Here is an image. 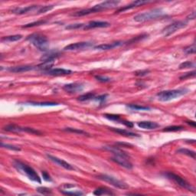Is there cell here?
Returning a JSON list of instances; mask_svg holds the SVG:
<instances>
[{"label": "cell", "mask_w": 196, "mask_h": 196, "mask_svg": "<svg viewBox=\"0 0 196 196\" xmlns=\"http://www.w3.org/2000/svg\"><path fill=\"white\" fill-rule=\"evenodd\" d=\"M42 176H43V179H44L45 181H48V182L52 181V178H51V176L48 175L47 172H45V171L42 172Z\"/></svg>", "instance_id": "7bdbcfd3"}, {"label": "cell", "mask_w": 196, "mask_h": 196, "mask_svg": "<svg viewBox=\"0 0 196 196\" xmlns=\"http://www.w3.org/2000/svg\"><path fill=\"white\" fill-rule=\"evenodd\" d=\"M195 63H193L192 61H185V62H183L179 65V68H190V67H195Z\"/></svg>", "instance_id": "4dcf8cb0"}, {"label": "cell", "mask_w": 196, "mask_h": 196, "mask_svg": "<svg viewBox=\"0 0 196 196\" xmlns=\"http://www.w3.org/2000/svg\"><path fill=\"white\" fill-rule=\"evenodd\" d=\"M186 25L187 22L185 21L175 22L170 24L169 25L166 26L165 29H163V30H162V34H164V36H169L172 34H173L175 32H177L179 29H182V28L185 27Z\"/></svg>", "instance_id": "8992f818"}, {"label": "cell", "mask_w": 196, "mask_h": 196, "mask_svg": "<svg viewBox=\"0 0 196 196\" xmlns=\"http://www.w3.org/2000/svg\"><path fill=\"white\" fill-rule=\"evenodd\" d=\"M95 78L97 79L98 81L103 82V83H106V82L111 81V79L107 77H103V76H96Z\"/></svg>", "instance_id": "b9f144b4"}, {"label": "cell", "mask_w": 196, "mask_h": 196, "mask_svg": "<svg viewBox=\"0 0 196 196\" xmlns=\"http://www.w3.org/2000/svg\"><path fill=\"white\" fill-rule=\"evenodd\" d=\"M34 67L30 66V65H23V66H18V67H11L8 68V70L10 72L13 73H22L27 72L29 70H34Z\"/></svg>", "instance_id": "2e32d148"}, {"label": "cell", "mask_w": 196, "mask_h": 196, "mask_svg": "<svg viewBox=\"0 0 196 196\" xmlns=\"http://www.w3.org/2000/svg\"><path fill=\"white\" fill-rule=\"evenodd\" d=\"M37 192L42 195H49L52 194V189L46 188V187H38L37 188Z\"/></svg>", "instance_id": "83f0119b"}, {"label": "cell", "mask_w": 196, "mask_h": 196, "mask_svg": "<svg viewBox=\"0 0 196 196\" xmlns=\"http://www.w3.org/2000/svg\"><path fill=\"white\" fill-rule=\"evenodd\" d=\"M195 19V11L192 12V13L187 17V19H188V20H189V19Z\"/></svg>", "instance_id": "bcb514c9"}, {"label": "cell", "mask_w": 196, "mask_h": 196, "mask_svg": "<svg viewBox=\"0 0 196 196\" xmlns=\"http://www.w3.org/2000/svg\"><path fill=\"white\" fill-rule=\"evenodd\" d=\"M14 165H15V167L17 168L18 169L22 171L31 180L38 183L42 182L39 175L36 173V172L34 171L32 167H30L28 165L22 163V162H19V161H15L14 162Z\"/></svg>", "instance_id": "277c9868"}, {"label": "cell", "mask_w": 196, "mask_h": 196, "mask_svg": "<svg viewBox=\"0 0 196 196\" xmlns=\"http://www.w3.org/2000/svg\"><path fill=\"white\" fill-rule=\"evenodd\" d=\"M137 126L145 130H154L159 126L158 123L152 122V121H141V122L137 123Z\"/></svg>", "instance_id": "e0dca14e"}, {"label": "cell", "mask_w": 196, "mask_h": 196, "mask_svg": "<svg viewBox=\"0 0 196 196\" xmlns=\"http://www.w3.org/2000/svg\"><path fill=\"white\" fill-rule=\"evenodd\" d=\"M45 23H46V21H43V20H42V21H38V22H34L32 23H29V24H27V25H24V26L22 27L23 28H31V27L38 26V25H43Z\"/></svg>", "instance_id": "836d02e7"}, {"label": "cell", "mask_w": 196, "mask_h": 196, "mask_svg": "<svg viewBox=\"0 0 196 196\" xmlns=\"http://www.w3.org/2000/svg\"><path fill=\"white\" fill-rule=\"evenodd\" d=\"M29 103L32 105H35V106H56L58 103H52V102H44V103H38V102H29Z\"/></svg>", "instance_id": "d6a6232c"}, {"label": "cell", "mask_w": 196, "mask_h": 196, "mask_svg": "<svg viewBox=\"0 0 196 196\" xmlns=\"http://www.w3.org/2000/svg\"><path fill=\"white\" fill-rule=\"evenodd\" d=\"M164 15V12L162 9H155L151 11H146L143 13H139L134 16V20L138 22H143L146 21H150L152 19L161 18Z\"/></svg>", "instance_id": "7a4b0ae2"}, {"label": "cell", "mask_w": 196, "mask_h": 196, "mask_svg": "<svg viewBox=\"0 0 196 196\" xmlns=\"http://www.w3.org/2000/svg\"><path fill=\"white\" fill-rule=\"evenodd\" d=\"M4 130L7 132H12V133H19V132H25V127L16 126L14 124H10L3 128Z\"/></svg>", "instance_id": "ffe728a7"}, {"label": "cell", "mask_w": 196, "mask_h": 196, "mask_svg": "<svg viewBox=\"0 0 196 196\" xmlns=\"http://www.w3.org/2000/svg\"><path fill=\"white\" fill-rule=\"evenodd\" d=\"M116 145H120V146H123V147H129L132 146V145L128 144V143H116Z\"/></svg>", "instance_id": "7dc6e473"}, {"label": "cell", "mask_w": 196, "mask_h": 196, "mask_svg": "<svg viewBox=\"0 0 196 196\" xmlns=\"http://www.w3.org/2000/svg\"><path fill=\"white\" fill-rule=\"evenodd\" d=\"M105 117L107 118L110 120H114V121H120L121 122L122 120H120V116L118 115H114V114H105Z\"/></svg>", "instance_id": "d590c367"}, {"label": "cell", "mask_w": 196, "mask_h": 196, "mask_svg": "<svg viewBox=\"0 0 196 196\" xmlns=\"http://www.w3.org/2000/svg\"><path fill=\"white\" fill-rule=\"evenodd\" d=\"M85 25L84 24H70L68 25L67 26L65 27L66 29H81V28H84Z\"/></svg>", "instance_id": "e575fe53"}, {"label": "cell", "mask_w": 196, "mask_h": 196, "mask_svg": "<svg viewBox=\"0 0 196 196\" xmlns=\"http://www.w3.org/2000/svg\"><path fill=\"white\" fill-rule=\"evenodd\" d=\"M187 123L189 124V125L191 124V125H192V126H194V127L195 126V123L194 121H189V122H187Z\"/></svg>", "instance_id": "c3c4849f"}, {"label": "cell", "mask_w": 196, "mask_h": 196, "mask_svg": "<svg viewBox=\"0 0 196 196\" xmlns=\"http://www.w3.org/2000/svg\"><path fill=\"white\" fill-rule=\"evenodd\" d=\"M111 26V24L107 22L104 21H91L88 23V25H85L84 29H96V28H107Z\"/></svg>", "instance_id": "5bb4252c"}, {"label": "cell", "mask_w": 196, "mask_h": 196, "mask_svg": "<svg viewBox=\"0 0 196 196\" xmlns=\"http://www.w3.org/2000/svg\"><path fill=\"white\" fill-rule=\"evenodd\" d=\"M121 123H122L123 124H124V125H126V126H128V127H133V124L131 122H128V121L122 120V121H121Z\"/></svg>", "instance_id": "f6af8a7d"}, {"label": "cell", "mask_w": 196, "mask_h": 196, "mask_svg": "<svg viewBox=\"0 0 196 196\" xmlns=\"http://www.w3.org/2000/svg\"><path fill=\"white\" fill-rule=\"evenodd\" d=\"M166 175L169 179H172V181L175 182L179 186H181L182 188H184V189L189 191H192V192H195L194 188L188 182L185 181V179H183L182 178L180 177L179 175H176V174L173 173V172H167Z\"/></svg>", "instance_id": "52a82bcc"}, {"label": "cell", "mask_w": 196, "mask_h": 196, "mask_svg": "<svg viewBox=\"0 0 196 196\" xmlns=\"http://www.w3.org/2000/svg\"><path fill=\"white\" fill-rule=\"evenodd\" d=\"M93 194L95 195H113L114 193L112 192L110 189H106V188H99V189H97L93 192Z\"/></svg>", "instance_id": "7402d4cb"}, {"label": "cell", "mask_w": 196, "mask_h": 196, "mask_svg": "<svg viewBox=\"0 0 196 196\" xmlns=\"http://www.w3.org/2000/svg\"><path fill=\"white\" fill-rule=\"evenodd\" d=\"M187 90L185 89L179 90H164L157 93V97L160 101H169L175 98L179 97L180 96L187 93Z\"/></svg>", "instance_id": "3957f363"}, {"label": "cell", "mask_w": 196, "mask_h": 196, "mask_svg": "<svg viewBox=\"0 0 196 196\" xmlns=\"http://www.w3.org/2000/svg\"><path fill=\"white\" fill-rule=\"evenodd\" d=\"M47 157H48V159H49L50 160H52V162H55V163H57V165H59L60 166H61V167H63L64 169H67V170H74V167H73L70 164H69L68 162H67L66 161H65V160L61 159H59L57 158V157H55V156H52V155H47Z\"/></svg>", "instance_id": "4fadbf2b"}, {"label": "cell", "mask_w": 196, "mask_h": 196, "mask_svg": "<svg viewBox=\"0 0 196 196\" xmlns=\"http://www.w3.org/2000/svg\"><path fill=\"white\" fill-rule=\"evenodd\" d=\"M95 98V94L93 93H86V94H83V95L80 96V97H78V101H90V100L94 99Z\"/></svg>", "instance_id": "d4e9b609"}, {"label": "cell", "mask_w": 196, "mask_h": 196, "mask_svg": "<svg viewBox=\"0 0 196 196\" xmlns=\"http://www.w3.org/2000/svg\"><path fill=\"white\" fill-rule=\"evenodd\" d=\"M63 89L67 93H76L84 89V85L80 83H71L64 86Z\"/></svg>", "instance_id": "8fae6325"}, {"label": "cell", "mask_w": 196, "mask_h": 196, "mask_svg": "<svg viewBox=\"0 0 196 196\" xmlns=\"http://www.w3.org/2000/svg\"><path fill=\"white\" fill-rule=\"evenodd\" d=\"M1 146L3 147V148L9 149H11V150H14V151L21 150V149L19 148V147L15 146H11V145H9V144H4L3 143H1Z\"/></svg>", "instance_id": "8d00e7d4"}, {"label": "cell", "mask_w": 196, "mask_h": 196, "mask_svg": "<svg viewBox=\"0 0 196 196\" xmlns=\"http://www.w3.org/2000/svg\"><path fill=\"white\" fill-rule=\"evenodd\" d=\"M26 39L40 50H45L48 45V38L42 34L35 33L31 34L27 37Z\"/></svg>", "instance_id": "5b68a950"}, {"label": "cell", "mask_w": 196, "mask_h": 196, "mask_svg": "<svg viewBox=\"0 0 196 196\" xmlns=\"http://www.w3.org/2000/svg\"><path fill=\"white\" fill-rule=\"evenodd\" d=\"M97 179H101L102 181H104L106 182H108L111 184L113 186L118 188V189H126L128 188V185H126V183L120 181L119 179H116V178L113 177V176H110L107 175H100L97 176Z\"/></svg>", "instance_id": "ba28073f"}, {"label": "cell", "mask_w": 196, "mask_h": 196, "mask_svg": "<svg viewBox=\"0 0 196 196\" xmlns=\"http://www.w3.org/2000/svg\"><path fill=\"white\" fill-rule=\"evenodd\" d=\"M107 94H105V95H102V96H99L98 97H95L94 99L97 100V101H99L101 103H102L103 101H105V99H106V97H107Z\"/></svg>", "instance_id": "ee69618b"}, {"label": "cell", "mask_w": 196, "mask_h": 196, "mask_svg": "<svg viewBox=\"0 0 196 196\" xmlns=\"http://www.w3.org/2000/svg\"><path fill=\"white\" fill-rule=\"evenodd\" d=\"M61 192L65 195H82L83 192H80V191H76V192H69V191H61Z\"/></svg>", "instance_id": "74e56055"}, {"label": "cell", "mask_w": 196, "mask_h": 196, "mask_svg": "<svg viewBox=\"0 0 196 196\" xmlns=\"http://www.w3.org/2000/svg\"><path fill=\"white\" fill-rule=\"evenodd\" d=\"M184 52L187 54V55H192V54L195 53V44L193 43L192 45H189L186 48H184Z\"/></svg>", "instance_id": "f546056e"}, {"label": "cell", "mask_w": 196, "mask_h": 196, "mask_svg": "<svg viewBox=\"0 0 196 196\" xmlns=\"http://www.w3.org/2000/svg\"><path fill=\"white\" fill-rule=\"evenodd\" d=\"M128 158L129 157H125V156H114L111 158V160L116 162V163L119 164L120 166H123V167L128 169H131L133 168V165L128 160Z\"/></svg>", "instance_id": "9c48e42d"}, {"label": "cell", "mask_w": 196, "mask_h": 196, "mask_svg": "<svg viewBox=\"0 0 196 196\" xmlns=\"http://www.w3.org/2000/svg\"><path fill=\"white\" fill-rule=\"evenodd\" d=\"M46 74L52 75V76H61L71 74V70L65 68H54L46 71Z\"/></svg>", "instance_id": "9a60e30c"}, {"label": "cell", "mask_w": 196, "mask_h": 196, "mask_svg": "<svg viewBox=\"0 0 196 196\" xmlns=\"http://www.w3.org/2000/svg\"><path fill=\"white\" fill-rule=\"evenodd\" d=\"M184 128L183 126H169V127L165 128L163 130L164 132H175V131H179V130H183Z\"/></svg>", "instance_id": "f1b7e54d"}, {"label": "cell", "mask_w": 196, "mask_h": 196, "mask_svg": "<svg viewBox=\"0 0 196 196\" xmlns=\"http://www.w3.org/2000/svg\"><path fill=\"white\" fill-rule=\"evenodd\" d=\"M58 57V54L57 53H50L45 55L44 56H42L41 58L42 62L44 61H55V60Z\"/></svg>", "instance_id": "603a6c76"}, {"label": "cell", "mask_w": 196, "mask_h": 196, "mask_svg": "<svg viewBox=\"0 0 196 196\" xmlns=\"http://www.w3.org/2000/svg\"><path fill=\"white\" fill-rule=\"evenodd\" d=\"M120 3L119 1H115V0H109V1H105L103 2L96 5V6H93L92 8L90 9H83L80 11H76L73 13V16H84V15H89L91 13H95L97 11H101L102 10L108 9H113V8L117 6V5Z\"/></svg>", "instance_id": "6da1fadb"}, {"label": "cell", "mask_w": 196, "mask_h": 196, "mask_svg": "<svg viewBox=\"0 0 196 196\" xmlns=\"http://www.w3.org/2000/svg\"><path fill=\"white\" fill-rule=\"evenodd\" d=\"M39 8H40V6H30L23 8H15L11 10V12L14 14H18V15H23V14L32 12V11H36L38 12Z\"/></svg>", "instance_id": "30bf717a"}, {"label": "cell", "mask_w": 196, "mask_h": 196, "mask_svg": "<svg viewBox=\"0 0 196 196\" xmlns=\"http://www.w3.org/2000/svg\"><path fill=\"white\" fill-rule=\"evenodd\" d=\"M91 45L92 44L90 42H77V43H74V44L67 45L66 47L64 48V50L65 51H76V50L87 48Z\"/></svg>", "instance_id": "7c38bea8"}, {"label": "cell", "mask_w": 196, "mask_h": 196, "mask_svg": "<svg viewBox=\"0 0 196 196\" xmlns=\"http://www.w3.org/2000/svg\"><path fill=\"white\" fill-rule=\"evenodd\" d=\"M149 73V70H137V71H135V72H134V74H135L136 76L143 77V76H146V75H147Z\"/></svg>", "instance_id": "ab89813d"}, {"label": "cell", "mask_w": 196, "mask_h": 196, "mask_svg": "<svg viewBox=\"0 0 196 196\" xmlns=\"http://www.w3.org/2000/svg\"><path fill=\"white\" fill-rule=\"evenodd\" d=\"M179 153H182V154L187 155V156H190L192 158H193L195 159V152L194 151H192L190 149H180L177 151Z\"/></svg>", "instance_id": "484cf974"}, {"label": "cell", "mask_w": 196, "mask_h": 196, "mask_svg": "<svg viewBox=\"0 0 196 196\" xmlns=\"http://www.w3.org/2000/svg\"><path fill=\"white\" fill-rule=\"evenodd\" d=\"M122 44H123V43L121 42H112V43H109V44L100 45L95 46V47H94V48H95V49H97V50L104 51V50L113 49V48L118 47V46L121 45Z\"/></svg>", "instance_id": "ac0fdd59"}, {"label": "cell", "mask_w": 196, "mask_h": 196, "mask_svg": "<svg viewBox=\"0 0 196 196\" xmlns=\"http://www.w3.org/2000/svg\"><path fill=\"white\" fill-rule=\"evenodd\" d=\"M65 130L66 131L70 132V133H78V134H87V133L83 130H78V129H74V128H66Z\"/></svg>", "instance_id": "60d3db41"}, {"label": "cell", "mask_w": 196, "mask_h": 196, "mask_svg": "<svg viewBox=\"0 0 196 196\" xmlns=\"http://www.w3.org/2000/svg\"><path fill=\"white\" fill-rule=\"evenodd\" d=\"M148 2H148V1H143V0L135 1V2H133L132 3H130V5H128V6H124L123 8H121L120 9L118 10V12L126 11V10H128V9H133V8L138 7V6H142V5L146 4V3H148Z\"/></svg>", "instance_id": "d6986e66"}, {"label": "cell", "mask_w": 196, "mask_h": 196, "mask_svg": "<svg viewBox=\"0 0 196 196\" xmlns=\"http://www.w3.org/2000/svg\"><path fill=\"white\" fill-rule=\"evenodd\" d=\"M22 38V35L21 34H15V35H10V36L3 37L2 38V42H16V41L20 40Z\"/></svg>", "instance_id": "cb8c5ba5"}, {"label": "cell", "mask_w": 196, "mask_h": 196, "mask_svg": "<svg viewBox=\"0 0 196 196\" xmlns=\"http://www.w3.org/2000/svg\"><path fill=\"white\" fill-rule=\"evenodd\" d=\"M54 8V6L52 5H50V6H40L39 8V9H38V14H42V13H45L46 11H50V10H52V9Z\"/></svg>", "instance_id": "1f68e13d"}, {"label": "cell", "mask_w": 196, "mask_h": 196, "mask_svg": "<svg viewBox=\"0 0 196 196\" xmlns=\"http://www.w3.org/2000/svg\"><path fill=\"white\" fill-rule=\"evenodd\" d=\"M128 107L133 109V110H135V111H147V110H149V107H144V106H139L138 104H130L127 106Z\"/></svg>", "instance_id": "4316f807"}, {"label": "cell", "mask_w": 196, "mask_h": 196, "mask_svg": "<svg viewBox=\"0 0 196 196\" xmlns=\"http://www.w3.org/2000/svg\"><path fill=\"white\" fill-rule=\"evenodd\" d=\"M111 130L112 131L115 132L116 133H119L120 135L122 136H132V137H136L139 136V135H137L136 133H132L130 131H128L126 130H123V129H116V128H111Z\"/></svg>", "instance_id": "44dd1931"}, {"label": "cell", "mask_w": 196, "mask_h": 196, "mask_svg": "<svg viewBox=\"0 0 196 196\" xmlns=\"http://www.w3.org/2000/svg\"><path fill=\"white\" fill-rule=\"evenodd\" d=\"M195 76V71L193 70L192 72H189V73H185V74H183L182 76L180 77V79L181 80H185V79H188V78H192V77Z\"/></svg>", "instance_id": "f35d334b"}]
</instances>
